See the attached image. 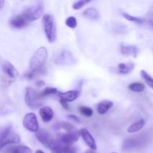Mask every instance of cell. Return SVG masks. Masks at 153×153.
Wrapping results in <instances>:
<instances>
[{
	"instance_id": "obj_32",
	"label": "cell",
	"mask_w": 153,
	"mask_h": 153,
	"mask_svg": "<svg viewBox=\"0 0 153 153\" xmlns=\"http://www.w3.org/2000/svg\"><path fill=\"white\" fill-rule=\"evenodd\" d=\"M35 85H36V86L38 87V88H41V87L44 86L45 82H43V80H39V81H37V82H36Z\"/></svg>"
},
{
	"instance_id": "obj_10",
	"label": "cell",
	"mask_w": 153,
	"mask_h": 153,
	"mask_svg": "<svg viewBox=\"0 0 153 153\" xmlns=\"http://www.w3.org/2000/svg\"><path fill=\"white\" fill-rule=\"evenodd\" d=\"M144 142V137L142 135L134 136L126 139L123 143V149L125 150L134 149L140 146Z\"/></svg>"
},
{
	"instance_id": "obj_26",
	"label": "cell",
	"mask_w": 153,
	"mask_h": 153,
	"mask_svg": "<svg viewBox=\"0 0 153 153\" xmlns=\"http://www.w3.org/2000/svg\"><path fill=\"white\" fill-rule=\"evenodd\" d=\"M121 14H122V16H123L125 19H126L127 20L130 21V22H136V23H138V24H141L144 22V20H143V19H141V18L137 17V16H132V15H130L128 14V13H125V12L121 13Z\"/></svg>"
},
{
	"instance_id": "obj_13",
	"label": "cell",
	"mask_w": 153,
	"mask_h": 153,
	"mask_svg": "<svg viewBox=\"0 0 153 153\" xmlns=\"http://www.w3.org/2000/svg\"><path fill=\"white\" fill-rule=\"evenodd\" d=\"M3 72L10 79H16L18 76V71L14 66L8 61H4L1 64Z\"/></svg>"
},
{
	"instance_id": "obj_21",
	"label": "cell",
	"mask_w": 153,
	"mask_h": 153,
	"mask_svg": "<svg viewBox=\"0 0 153 153\" xmlns=\"http://www.w3.org/2000/svg\"><path fill=\"white\" fill-rule=\"evenodd\" d=\"M145 124V121L143 119H140L137 122L131 124V126L128 127L127 128V132L128 133H136L137 131H140L142 128H143Z\"/></svg>"
},
{
	"instance_id": "obj_23",
	"label": "cell",
	"mask_w": 153,
	"mask_h": 153,
	"mask_svg": "<svg viewBox=\"0 0 153 153\" xmlns=\"http://www.w3.org/2000/svg\"><path fill=\"white\" fill-rule=\"evenodd\" d=\"M55 128L57 129H63L65 130L67 132H70V131H73L75 130L74 126L72 125L71 123L68 122H60L58 123L57 125L55 126Z\"/></svg>"
},
{
	"instance_id": "obj_16",
	"label": "cell",
	"mask_w": 153,
	"mask_h": 153,
	"mask_svg": "<svg viewBox=\"0 0 153 153\" xmlns=\"http://www.w3.org/2000/svg\"><path fill=\"white\" fill-rule=\"evenodd\" d=\"M121 53L126 56H131L136 58L138 54V49L134 46L130 45H122L120 46Z\"/></svg>"
},
{
	"instance_id": "obj_18",
	"label": "cell",
	"mask_w": 153,
	"mask_h": 153,
	"mask_svg": "<svg viewBox=\"0 0 153 153\" xmlns=\"http://www.w3.org/2000/svg\"><path fill=\"white\" fill-rule=\"evenodd\" d=\"M113 105V102L110 101V100H103V101L100 102L97 105V111L100 114L103 115L107 113Z\"/></svg>"
},
{
	"instance_id": "obj_31",
	"label": "cell",
	"mask_w": 153,
	"mask_h": 153,
	"mask_svg": "<svg viewBox=\"0 0 153 153\" xmlns=\"http://www.w3.org/2000/svg\"><path fill=\"white\" fill-rule=\"evenodd\" d=\"M60 103H61V105H62V107L64 108V109H66V110H67V111L70 110V108H69V106H68V105H67V102H65L64 100H60Z\"/></svg>"
},
{
	"instance_id": "obj_9",
	"label": "cell",
	"mask_w": 153,
	"mask_h": 153,
	"mask_svg": "<svg viewBox=\"0 0 153 153\" xmlns=\"http://www.w3.org/2000/svg\"><path fill=\"white\" fill-rule=\"evenodd\" d=\"M80 136V131L74 130L73 131H70V132L64 133V134H60L58 136V141H59L60 143H63L64 145L71 146V144L76 143V142H77L79 140Z\"/></svg>"
},
{
	"instance_id": "obj_17",
	"label": "cell",
	"mask_w": 153,
	"mask_h": 153,
	"mask_svg": "<svg viewBox=\"0 0 153 153\" xmlns=\"http://www.w3.org/2000/svg\"><path fill=\"white\" fill-rule=\"evenodd\" d=\"M134 69V64L132 62L120 63L117 66V71L120 74L126 75L131 73Z\"/></svg>"
},
{
	"instance_id": "obj_30",
	"label": "cell",
	"mask_w": 153,
	"mask_h": 153,
	"mask_svg": "<svg viewBox=\"0 0 153 153\" xmlns=\"http://www.w3.org/2000/svg\"><path fill=\"white\" fill-rule=\"evenodd\" d=\"M67 118H69V119L75 121V122L78 123H80L81 121L80 120H79V118L76 115H74V114H69L68 116H67Z\"/></svg>"
},
{
	"instance_id": "obj_24",
	"label": "cell",
	"mask_w": 153,
	"mask_h": 153,
	"mask_svg": "<svg viewBox=\"0 0 153 153\" xmlns=\"http://www.w3.org/2000/svg\"><path fill=\"white\" fill-rule=\"evenodd\" d=\"M58 92L59 91L55 88H46L42 92L39 93V97L40 99H41L43 97H48V96L53 95V94H58Z\"/></svg>"
},
{
	"instance_id": "obj_19",
	"label": "cell",
	"mask_w": 153,
	"mask_h": 153,
	"mask_svg": "<svg viewBox=\"0 0 153 153\" xmlns=\"http://www.w3.org/2000/svg\"><path fill=\"white\" fill-rule=\"evenodd\" d=\"M6 153H32V150L26 146L17 145L7 148L6 149Z\"/></svg>"
},
{
	"instance_id": "obj_27",
	"label": "cell",
	"mask_w": 153,
	"mask_h": 153,
	"mask_svg": "<svg viewBox=\"0 0 153 153\" xmlns=\"http://www.w3.org/2000/svg\"><path fill=\"white\" fill-rule=\"evenodd\" d=\"M79 112H80L81 114H82L83 116L87 117H90L93 115L94 114V111L91 108L88 107V106H85V105H82L80 106L79 108Z\"/></svg>"
},
{
	"instance_id": "obj_2",
	"label": "cell",
	"mask_w": 153,
	"mask_h": 153,
	"mask_svg": "<svg viewBox=\"0 0 153 153\" xmlns=\"http://www.w3.org/2000/svg\"><path fill=\"white\" fill-rule=\"evenodd\" d=\"M48 57V51L44 46L40 47L31 57L29 62L30 72L37 73L46 63Z\"/></svg>"
},
{
	"instance_id": "obj_25",
	"label": "cell",
	"mask_w": 153,
	"mask_h": 153,
	"mask_svg": "<svg viewBox=\"0 0 153 153\" xmlns=\"http://www.w3.org/2000/svg\"><path fill=\"white\" fill-rule=\"evenodd\" d=\"M140 76L143 78V79L144 80V82H146V85L153 89V77L152 76L149 74L145 70H141L140 71Z\"/></svg>"
},
{
	"instance_id": "obj_8",
	"label": "cell",
	"mask_w": 153,
	"mask_h": 153,
	"mask_svg": "<svg viewBox=\"0 0 153 153\" xmlns=\"http://www.w3.org/2000/svg\"><path fill=\"white\" fill-rule=\"evenodd\" d=\"M24 128L30 132H37L39 131V123L37 117L34 113H28L24 116L22 120Z\"/></svg>"
},
{
	"instance_id": "obj_33",
	"label": "cell",
	"mask_w": 153,
	"mask_h": 153,
	"mask_svg": "<svg viewBox=\"0 0 153 153\" xmlns=\"http://www.w3.org/2000/svg\"><path fill=\"white\" fill-rule=\"evenodd\" d=\"M4 4V0H0V9H1L3 7Z\"/></svg>"
},
{
	"instance_id": "obj_34",
	"label": "cell",
	"mask_w": 153,
	"mask_h": 153,
	"mask_svg": "<svg viewBox=\"0 0 153 153\" xmlns=\"http://www.w3.org/2000/svg\"><path fill=\"white\" fill-rule=\"evenodd\" d=\"M85 153H96V152H94V150H91V149H88V150H87Z\"/></svg>"
},
{
	"instance_id": "obj_6",
	"label": "cell",
	"mask_w": 153,
	"mask_h": 153,
	"mask_svg": "<svg viewBox=\"0 0 153 153\" xmlns=\"http://www.w3.org/2000/svg\"><path fill=\"white\" fill-rule=\"evenodd\" d=\"M36 137L43 146L49 148L51 150L55 147L57 143V140H55L53 138V136L46 130H39L37 132H36Z\"/></svg>"
},
{
	"instance_id": "obj_11",
	"label": "cell",
	"mask_w": 153,
	"mask_h": 153,
	"mask_svg": "<svg viewBox=\"0 0 153 153\" xmlns=\"http://www.w3.org/2000/svg\"><path fill=\"white\" fill-rule=\"evenodd\" d=\"M81 136L83 138L84 141L86 143L87 146L91 149V150L95 151L97 149V143H96V140L94 137H93L92 134H91L87 128H83L80 130Z\"/></svg>"
},
{
	"instance_id": "obj_3",
	"label": "cell",
	"mask_w": 153,
	"mask_h": 153,
	"mask_svg": "<svg viewBox=\"0 0 153 153\" xmlns=\"http://www.w3.org/2000/svg\"><path fill=\"white\" fill-rule=\"evenodd\" d=\"M43 26L46 38L49 43H54L57 39L56 22L53 16L45 13L43 16Z\"/></svg>"
},
{
	"instance_id": "obj_28",
	"label": "cell",
	"mask_w": 153,
	"mask_h": 153,
	"mask_svg": "<svg viewBox=\"0 0 153 153\" xmlns=\"http://www.w3.org/2000/svg\"><path fill=\"white\" fill-rule=\"evenodd\" d=\"M65 23L69 28H75L77 26V19H76V18L73 16H69V17L66 19Z\"/></svg>"
},
{
	"instance_id": "obj_22",
	"label": "cell",
	"mask_w": 153,
	"mask_h": 153,
	"mask_svg": "<svg viewBox=\"0 0 153 153\" xmlns=\"http://www.w3.org/2000/svg\"><path fill=\"white\" fill-rule=\"evenodd\" d=\"M128 88L133 92L140 93L145 90V85L141 82H133L128 85Z\"/></svg>"
},
{
	"instance_id": "obj_15",
	"label": "cell",
	"mask_w": 153,
	"mask_h": 153,
	"mask_svg": "<svg viewBox=\"0 0 153 153\" xmlns=\"http://www.w3.org/2000/svg\"><path fill=\"white\" fill-rule=\"evenodd\" d=\"M39 113H40L42 120L44 123L50 122L54 116L53 111L49 106H44V107L40 108Z\"/></svg>"
},
{
	"instance_id": "obj_5",
	"label": "cell",
	"mask_w": 153,
	"mask_h": 153,
	"mask_svg": "<svg viewBox=\"0 0 153 153\" xmlns=\"http://www.w3.org/2000/svg\"><path fill=\"white\" fill-rule=\"evenodd\" d=\"M39 93L37 92L34 88L28 87L25 88V102L27 106L31 109H37L41 107L42 102L40 101Z\"/></svg>"
},
{
	"instance_id": "obj_1",
	"label": "cell",
	"mask_w": 153,
	"mask_h": 153,
	"mask_svg": "<svg viewBox=\"0 0 153 153\" xmlns=\"http://www.w3.org/2000/svg\"><path fill=\"white\" fill-rule=\"evenodd\" d=\"M20 142V137L13 131L11 126L0 128V150L8 144H16Z\"/></svg>"
},
{
	"instance_id": "obj_12",
	"label": "cell",
	"mask_w": 153,
	"mask_h": 153,
	"mask_svg": "<svg viewBox=\"0 0 153 153\" xmlns=\"http://www.w3.org/2000/svg\"><path fill=\"white\" fill-rule=\"evenodd\" d=\"M28 24H29V22L24 17L22 13L13 16L10 20V26L14 28H17V29L24 28V27L27 26Z\"/></svg>"
},
{
	"instance_id": "obj_29",
	"label": "cell",
	"mask_w": 153,
	"mask_h": 153,
	"mask_svg": "<svg viewBox=\"0 0 153 153\" xmlns=\"http://www.w3.org/2000/svg\"><path fill=\"white\" fill-rule=\"evenodd\" d=\"M90 1H89V0H80V1H76V2L73 3L72 7H73V8L74 9V10H80V9L82 8L85 4H88Z\"/></svg>"
},
{
	"instance_id": "obj_7",
	"label": "cell",
	"mask_w": 153,
	"mask_h": 153,
	"mask_svg": "<svg viewBox=\"0 0 153 153\" xmlns=\"http://www.w3.org/2000/svg\"><path fill=\"white\" fill-rule=\"evenodd\" d=\"M77 62L73 54L68 50H63L58 54L55 59V63L57 65L68 66L73 65Z\"/></svg>"
},
{
	"instance_id": "obj_4",
	"label": "cell",
	"mask_w": 153,
	"mask_h": 153,
	"mask_svg": "<svg viewBox=\"0 0 153 153\" xmlns=\"http://www.w3.org/2000/svg\"><path fill=\"white\" fill-rule=\"evenodd\" d=\"M43 10H44L43 3L42 1H39L34 5L28 7L26 10L22 12V14L30 22L38 19L43 13Z\"/></svg>"
},
{
	"instance_id": "obj_36",
	"label": "cell",
	"mask_w": 153,
	"mask_h": 153,
	"mask_svg": "<svg viewBox=\"0 0 153 153\" xmlns=\"http://www.w3.org/2000/svg\"><path fill=\"white\" fill-rule=\"evenodd\" d=\"M112 153H117V152H112Z\"/></svg>"
},
{
	"instance_id": "obj_35",
	"label": "cell",
	"mask_w": 153,
	"mask_h": 153,
	"mask_svg": "<svg viewBox=\"0 0 153 153\" xmlns=\"http://www.w3.org/2000/svg\"><path fill=\"white\" fill-rule=\"evenodd\" d=\"M35 153H44V152L41 149H37V150L35 151Z\"/></svg>"
},
{
	"instance_id": "obj_14",
	"label": "cell",
	"mask_w": 153,
	"mask_h": 153,
	"mask_svg": "<svg viewBox=\"0 0 153 153\" xmlns=\"http://www.w3.org/2000/svg\"><path fill=\"white\" fill-rule=\"evenodd\" d=\"M79 94H80V91L74 90V91H69L64 93L58 92V94L60 100H64L67 102H73L76 100L79 97Z\"/></svg>"
},
{
	"instance_id": "obj_20",
	"label": "cell",
	"mask_w": 153,
	"mask_h": 153,
	"mask_svg": "<svg viewBox=\"0 0 153 153\" xmlns=\"http://www.w3.org/2000/svg\"><path fill=\"white\" fill-rule=\"evenodd\" d=\"M83 15L91 20H98L100 19V13L98 10L94 7H88L84 10Z\"/></svg>"
}]
</instances>
